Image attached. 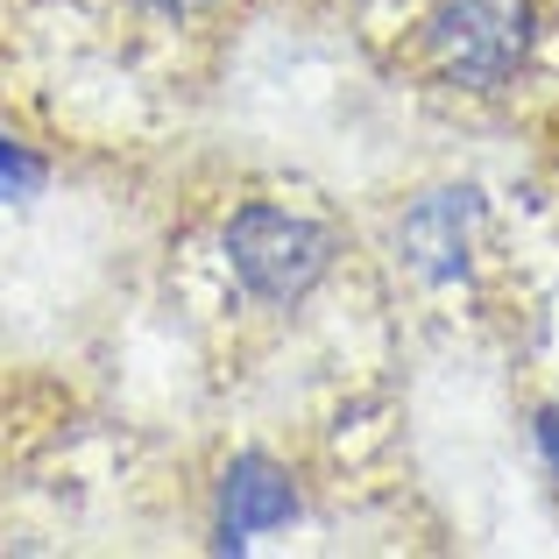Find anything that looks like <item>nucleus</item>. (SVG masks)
<instances>
[{"label": "nucleus", "instance_id": "obj_1", "mask_svg": "<svg viewBox=\"0 0 559 559\" xmlns=\"http://www.w3.org/2000/svg\"><path fill=\"white\" fill-rule=\"evenodd\" d=\"M219 255H227V276L248 305L262 312H290L305 305L341 262V234L319 213L284 199H241L219 227Z\"/></svg>", "mask_w": 559, "mask_h": 559}, {"label": "nucleus", "instance_id": "obj_2", "mask_svg": "<svg viewBox=\"0 0 559 559\" xmlns=\"http://www.w3.org/2000/svg\"><path fill=\"white\" fill-rule=\"evenodd\" d=\"M418 43L439 85L496 99L524 79L538 50V0H432L418 22Z\"/></svg>", "mask_w": 559, "mask_h": 559}, {"label": "nucleus", "instance_id": "obj_3", "mask_svg": "<svg viewBox=\"0 0 559 559\" xmlns=\"http://www.w3.org/2000/svg\"><path fill=\"white\" fill-rule=\"evenodd\" d=\"M481 219H489L481 185H432V191H418V199L404 205V219H396V255H404V270L418 276V284L453 290V284H467V270H475Z\"/></svg>", "mask_w": 559, "mask_h": 559}, {"label": "nucleus", "instance_id": "obj_4", "mask_svg": "<svg viewBox=\"0 0 559 559\" xmlns=\"http://www.w3.org/2000/svg\"><path fill=\"white\" fill-rule=\"evenodd\" d=\"M305 518L298 475L276 453H234L213 481V552H248Z\"/></svg>", "mask_w": 559, "mask_h": 559}, {"label": "nucleus", "instance_id": "obj_5", "mask_svg": "<svg viewBox=\"0 0 559 559\" xmlns=\"http://www.w3.org/2000/svg\"><path fill=\"white\" fill-rule=\"evenodd\" d=\"M43 185H50V164H43L22 135H8V128H0V205L43 199Z\"/></svg>", "mask_w": 559, "mask_h": 559}, {"label": "nucleus", "instance_id": "obj_6", "mask_svg": "<svg viewBox=\"0 0 559 559\" xmlns=\"http://www.w3.org/2000/svg\"><path fill=\"white\" fill-rule=\"evenodd\" d=\"M532 447H538V461H546V475L559 481V396H552V404H538V418H532Z\"/></svg>", "mask_w": 559, "mask_h": 559}, {"label": "nucleus", "instance_id": "obj_7", "mask_svg": "<svg viewBox=\"0 0 559 559\" xmlns=\"http://www.w3.org/2000/svg\"><path fill=\"white\" fill-rule=\"evenodd\" d=\"M135 14H150V22H199V14H213L219 0H128Z\"/></svg>", "mask_w": 559, "mask_h": 559}]
</instances>
